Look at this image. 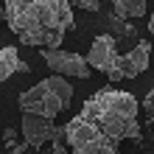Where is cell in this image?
I'll return each mask as SVG.
<instances>
[{"mask_svg":"<svg viewBox=\"0 0 154 154\" xmlns=\"http://www.w3.org/2000/svg\"><path fill=\"white\" fill-rule=\"evenodd\" d=\"M87 65L101 70V73H106V79L109 81H121V70H118V62H121V56H118V48H115V39L109 37V34H101V37H95V42L90 45V53H87Z\"/></svg>","mask_w":154,"mask_h":154,"instance_id":"obj_5","label":"cell"},{"mask_svg":"<svg viewBox=\"0 0 154 154\" xmlns=\"http://www.w3.org/2000/svg\"><path fill=\"white\" fill-rule=\"evenodd\" d=\"M73 6L84 8V11H98L101 8V0H73Z\"/></svg>","mask_w":154,"mask_h":154,"instance_id":"obj_10","label":"cell"},{"mask_svg":"<svg viewBox=\"0 0 154 154\" xmlns=\"http://www.w3.org/2000/svg\"><path fill=\"white\" fill-rule=\"evenodd\" d=\"M6 20V11H3V3H0V23Z\"/></svg>","mask_w":154,"mask_h":154,"instance_id":"obj_14","label":"cell"},{"mask_svg":"<svg viewBox=\"0 0 154 154\" xmlns=\"http://www.w3.org/2000/svg\"><path fill=\"white\" fill-rule=\"evenodd\" d=\"M151 65V42H140L134 45L129 53H123L121 62H118V70H121L123 79H137L140 73H146Z\"/></svg>","mask_w":154,"mask_h":154,"instance_id":"obj_7","label":"cell"},{"mask_svg":"<svg viewBox=\"0 0 154 154\" xmlns=\"http://www.w3.org/2000/svg\"><path fill=\"white\" fill-rule=\"evenodd\" d=\"M17 101H20L23 115H39V118L53 121L73 101V84L65 76H51V79L39 81V84H34L31 90L20 93Z\"/></svg>","mask_w":154,"mask_h":154,"instance_id":"obj_3","label":"cell"},{"mask_svg":"<svg viewBox=\"0 0 154 154\" xmlns=\"http://www.w3.org/2000/svg\"><path fill=\"white\" fill-rule=\"evenodd\" d=\"M118 17H140L146 14V0H112Z\"/></svg>","mask_w":154,"mask_h":154,"instance_id":"obj_8","label":"cell"},{"mask_svg":"<svg viewBox=\"0 0 154 154\" xmlns=\"http://www.w3.org/2000/svg\"><path fill=\"white\" fill-rule=\"evenodd\" d=\"M149 31H151V37H154V11H151V17H149Z\"/></svg>","mask_w":154,"mask_h":154,"instance_id":"obj_13","label":"cell"},{"mask_svg":"<svg viewBox=\"0 0 154 154\" xmlns=\"http://www.w3.org/2000/svg\"><path fill=\"white\" fill-rule=\"evenodd\" d=\"M14 73H28V65H25V62H17V70Z\"/></svg>","mask_w":154,"mask_h":154,"instance_id":"obj_12","label":"cell"},{"mask_svg":"<svg viewBox=\"0 0 154 154\" xmlns=\"http://www.w3.org/2000/svg\"><path fill=\"white\" fill-rule=\"evenodd\" d=\"M6 23L23 45L42 51L62 48L73 28V6L67 0H6Z\"/></svg>","mask_w":154,"mask_h":154,"instance_id":"obj_2","label":"cell"},{"mask_svg":"<svg viewBox=\"0 0 154 154\" xmlns=\"http://www.w3.org/2000/svg\"><path fill=\"white\" fill-rule=\"evenodd\" d=\"M23 137H25V146L31 149H42L45 143H48L53 137V132H56V126H53V121H48V118H39V115H23Z\"/></svg>","mask_w":154,"mask_h":154,"instance_id":"obj_6","label":"cell"},{"mask_svg":"<svg viewBox=\"0 0 154 154\" xmlns=\"http://www.w3.org/2000/svg\"><path fill=\"white\" fill-rule=\"evenodd\" d=\"M143 112H149V115H154V87L149 90V93H146V98H143Z\"/></svg>","mask_w":154,"mask_h":154,"instance_id":"obj_11","label":"cell"},{"mask_svg":"<svg viewBox=\"0 0 154 154\" xmlns=\"http://www.w3.org/2000/svg\"><path fill=\"white\" fill-rule=\"evenodd\" d=\"M0 132H3V129H0Z\"/></svg>","mask_w":154,"mask_h":154,"instance_id":"obj_15","label":"cell"},{"mask_svg":"<svg viewBox=\"0 0 154 154\" xmlns=\"http://www.w3.org/2000/svg\"><path fill=\"white\" fill-rule=\"evenodd\" d=\"M42 59L45 65L51 67L53 76H65V79H90L93 67L87 65V59L81 53L73 51H62V48H53V51H42Z\"/></svg>","mask_w":154,"mask_h":154,"instance_id":"obj_4","label":"cell"},{"mask_svg":"<svg viewBox=\"0 0 154 154\" xmlns=\"http://www.w3.org/2000/svg\"><path fill=\"white\" fill-rule=\"evenodd\" d=\"M137 98L123 90L104 87L65 123V140L73 154H118L123 140H137Z\"/></svg>","mask_w":154,"mask_h":154,"instance_id":"obj_1","label":"cell"},{"mask_svg":"<svg viewBox=\"0 0 154 154\" xmlns=\"http://www.w3.org/2000/svg\"><path fill=\"white\" fill-rule=\"evenodd\" d=\"M17 62H20L17 48H0V84L17 70Z\"/></svg>","mask_w":154,"mask_h":154,"instance_id":"obj_9","label":"cell"}]
</instances>
